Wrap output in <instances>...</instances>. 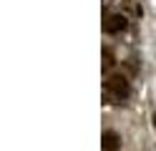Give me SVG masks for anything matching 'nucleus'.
I'll use <instances>...</instances> for the list:
<instances>
[{
    "label": "nucleus",
    "instance_id": "nucleus-1",
    "mask_svg": "<svg viewBox=\"0 0 156 151\" xmlns=\"http://www.w3.org/2000/svg\"><path fill=\"white\" fill-rule=\"evenodd\" d=\"M103 93L108 101H123V98H129L131 93V83H129V78H126L123 73H113L103 81Z\"/></svg>",
    "mask_w": 156,
    "mask_h": 151
},
{
    "label": "nucleus",
    "instance_id": "nucleus-2",
    "mask_svg": "<svg viewBox=\"0 0 156 151\" xmlns=\"http://www.w3.org/2000/svg\"><path fill=\"white\" fill-rule=\"evenodd\" d=\"M126 28H129V20H126V15H121V13L108 15L103 20V33H108V35H119Z\"/></svg>",
    "mask_w": 156,
    "mask_h": 151
},
{
    "label": "nucleus",
    "instance_id": "nucleus-3",
    "mask_svg": "<svg viewBox=\"0 0 156 151\" xmlns=\"http://www.w3.org/2000/svg\"><path fill=\"white\" fill-rule=\"evenodd\" d=\"M101 146H103V151H119L121 149V136L116 131H103L101 134Z\"/></svg>",
    "mask_w": 156,
    "mask_h": 151
},
{
    "label": "nucleus",
    "instance_id": "nucleus-4",
    "mask_svg": "<svg viewBox=\"0 0 156 151\" xmlns=\"http://www.w3.org/2000/svg\"><path fill=\"white\" fill-rule=\"evenodd\" d=\"M116 63L113 60V53H111V48H103V68H111Z\"/></svg>",
    "mask_w": 156,
    "mask_h": 151
}]
</instances>
